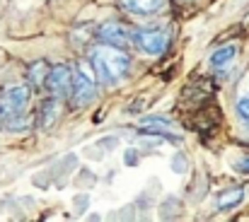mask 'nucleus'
I'll return each mask as SVG.
<instances>
[{
	"mask_svg": "<svg viewBox=\"0 0 249 222\" xmlns=\"http://www.w3.org/2000/svg\"><path fill=\"white\" fill-rule=\"evenodd\" d=\"M89 63L94 68L97 80H102L107 85H116L131 73V58L119 46H111V44L94 46L89 53Z\"/></svg>",
	"mask_w": 249,
	"mask_h": 222,
	"instance_id": "f257e3e1",
	"label": "nucleus"
},
{
	"mask_svg": "<svg viewBox=\"0 0 249 222\" xmlns=\"http://www.w3.org/2000/svg\"><path fill=\"white\" fill-rule=\"evenodd\" d=\"M27 106H29V87L27 85H10L0 97V123L15 128L17 121H22Z\"/></svg>",
	"mask_w": 249,
	"mask_h": 222,
	"instance_id": "f03ea898",
	"label": "nucleus"
},
{
	"mask_svg": "<svg viewBox=\"0 0 249 222\" xmlns=\"http://www.w3.org/2000/svg\"><path fill=\"white\" fill-rule=\"evenodd\" d=\"M97 97V75L89 61L78 63V73L73 75V87H71V99L75 106H87Z\"/></svg>",
	"mask_w": 249,
	"mask_h": 222,
	"instance_id": "7ed1b4c3",
	"label": "nucleus"
},
{
	"mask_svg": "<svg viewBox=\"0 0 249 222\" xmlns=\"http://www.w3.org/2000/svg\"><path fill=\"white\" fill-rule=\"evenodd\" d=\"M133 41L141 51L150 53V56H160L165 53L167 46H169V32L160 29V27H153V29H141L133 34Z\"/></svg>",
	"mask_w": 249,
	"mask_h": 222,
	"instance_id": "20e7f679",
	"label": "nucleus"
},
{
	"mask_svg": "<svg viewBox=\"0 0 249 222\" xmlns=\"http://www.w3.org/2000/svg\"><path fill=\"white\" fill-rule=\"evenodd\" d=\"M97 39H99V44H111V46H119L121 49V46H126L133 39V34H131V29L124 22L109 19V22H104L97 29Z\"/></svg>",
	"mask_w": 249,
	"mask_h": 222,
	"instance_id": "39448f33",
	"label": "nucleus"
},
{
	"mask_svg": "<svg viewBox=\"0 0 249 222\" xmlns=\"http://www.w3.org/2000/svg\"><path fill=\"white\" fill-rule=\"evenodd\" d=\"M44 85L58 99L66 97V94H71V87H73V73H71V68L68 66H53V68H49Z\"/></svg>",
	"mask_w": 249,
	"mask_h": 222,
	"instance_id": "423d86ee",
	"label": "nucleus"
},
{
	"mask_svg": "<svg viewBox=\"0 0 249 222\" xmlns=\"http://www.w3.org/2000/svg\"><path fill=\"white\" fill-rule=\"evenodd\" d=\"M121 7L131 15H141V17H148V15H158L160 10H165L167 0H119Z\"/></svg>",
	"mask_w": 249,
	"mask_h": 222,
	"instance_id": "0eeeda50",
	"label": "nucleus"
},
{
	"mask_svg": "<svg viewBox=\"0 0 249 222\" xmlns=\"http://www.w3.org/2000/svg\"><path fill=\"white\" fill-rule=\"evenodd\" d=\"M141 128L143 131H150L153 136H162L167 140H174V143H179L181 138L172 131V126H169V121H165L162 116H150V119H143L141 121Z\"/></svg>",
	"mask_w": 249,
	"mask_h": 222,
	"instance_id": "6e6552de",
	"label": "nucleus"
},
{
	"mask_svg": "<svg viewBox=\"0 0 249 222\" xmlns=\"http://www.w3.org/2000/svg\"><path fill=\"white\" fill-rule=\"evenodd\" d=\"M235 56H237V49L235 46H223V49H218L211 56V66L215 70H225V68H230L235 63Z\"/></svg>",
	"mask_w": 249,
	"mask_h": 222,
	"instance_id": "1a4fd4ad",
	"label": "nucleus"
},
{
	"mask_svg": "<svg viewBox=\"0 0 249 222\" xmlns=\"http://www.w3.org/2000/svg\"><path fill=\"white\" fill-rule=\"evenodd\" d=\"M58 114H61L58 97H53V99L44 102V109H41V126H44V128H51V123H56Z\"/></svg>",
	"mask_w": 249,
	"mask_h": 222,
	"instance_id": "9d476101",
	"label": "nucleus"
},
{
	"mask_svg": "<svg viewBox=\"0 0 249 222\" xmlns=\"http://www.w3.org/2000/svg\"><path fill=\"white\" fill-rule=\"evenodd\" d=\"M245 201V188H232V191H223L218 196V208L225 210V208H235Z\"/></svg>",
	"mask_w": 249,
	"mask_h": 222,
	"instance_id": "9b49d317",
	"label": "nucleus"
},
{
	"mask_svg": "<svg viewBox=\"0 0 249 222\" xmlns=\"http://www.w3.org/2000/svg\"><path fill=\"white\" fill-rule=\"evenodd\" d=\"M46 73H49L46 63H36V66H32V68H29V85L39 87V85L46 80Z\"/></svg>",
	"mask_w": 249,
	"mask_h": 222,
	"instance_id": "f8f14e48",
	"label": "nucleus"
},
{
	"mask_svg": "<svg viewBox=\"0 0 249 222\" xmlns=\"http://www.w3.org/2000/svg\"><path fill=\"white\" fill-rule=\"evenodd\" d=\"M237 116L249 123V97H242V99L237 102Z\"/></svg>",
	"mask_w": 249,
	"mask_h": 222,
	"instance_id": "ddd939ff",
	"label": "nucleus"
},
{
	"mask_svg": "<svg viewBox=\"0 0 249 222\" xmlns=\"http://www.w3.org/2000/svg\"><path fill=\"white\" fill-rule=\"evenodd\" d=\"M235 169H237L240 174H249V154H245V157L235 164Z\"/></svg>",
	"mask_w": 249,
	"mask_h": 222,
	"instance_id": "4468645a",
	"label": "nucleus"
},
{
	"mask_svg": "<svg viewBox=\"0 0 249 222\" xmlns=\"http://www.w3.org/2000/svg\"><path fill=\"white\" fill-rule=\"evenodd\" d=\"M124 162H126L128 167H131V164H138V152H136V150H128L126 157H124Z\"/></svg>",
	"mask_w": 249,
	"mask_h": 222,
	"instance_id": "2eb2a0df",
	"label": "nucleus"
},
{
	"mask_svg": "<svg viewBox=\"0 0 249 222\" xmlns=\"http://www.w3.org/2000/svg\"><path fill=\"white\" fill-rule=\"evenodd\" d=\"M172 164H174V169H177L179 174H181V171H184V167H186V164H184V157H174V162H172Z\"/></svg>",
	"mask_w": 249,
	"mask_h": 222,
	"instance_id": "dca6fc26",
	"label": "nucleus"
},
{
	"mask_svg": "<svg viewBox=\"0 0 249 222\" xmlns=\"http://www.w3.org/2000/svg\"><path fill=\"white\" fill-rule=\"evenodd\" d=\"M181 2H189V0H181Z\"/></svg>",
	"mask_w": 249,
	"mask_h": 222,
	"instance_id": "f3484780",
	"label": "nucleus"
}]
</instances>
